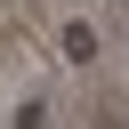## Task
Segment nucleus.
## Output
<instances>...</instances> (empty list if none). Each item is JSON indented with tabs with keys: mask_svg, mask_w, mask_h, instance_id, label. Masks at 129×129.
I'll return each mask as SVG.
<instances>
[{
	"mask_svg": "<svg viewBox=\"0 0 129 129\" xmlns=\"http://www.w3.org/2000/svg\"><path fill=\"white\" fill-rule=\"evenodd\" d=\"M64 56L89 64V56H97V32H89V24H64Z\"/></svg>",
	"mask_w": 129,
	"mask_h": 129,
	"instance_id": "f257e3e1",
	"label": "nucleus"
}]
</instances>
